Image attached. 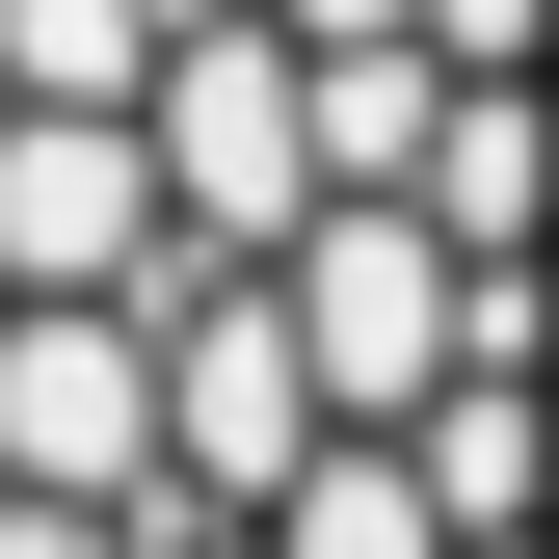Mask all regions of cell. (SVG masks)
Returning <instances> with one entry per match:
<instances>
[{
  "label": "cell",
  "mask_w": 559,
  "mask_h": 559,
  "mask_svg": "<svg viewBox=\"0 0 559 559\" xmlns=\"http://www.w3.org/2000/svg\"><path fill=\"white\" fill-rule=\"evenodd\" d=\"M294 346H320V427H427V400L479 373V240L427 214V187H346V214L294 240Z\"/></svg>",
  "instance_id": "1"
},
{
  "label": "cell",
  "mask_w": 559,
  "mask_h": 559,
  "mask_svg": "<svg viewBox=\"0 0 559 559\" xmlns=\"http://www.w3.org/2000/svg\"><path fill=\"white\" fill-rule=\"evenodd\" d=\"M0 479L27 507H160L187 479V373L133 294H0Z\"/></svg>",
  "instance_id": "2"
},
{
  "label": "cell",
  "mask_w": 559,
  "mask_h": 559,
  "mask_svg": "<svg viewBox=\"0 0 559 559\" xmlns=\"http://www.w3.org/2000/svg\"><path fill=\"white\" fill-rule=\"evenodd\" d=\"M160 107H0V294H160Z\"/></svg>",
  "instance_id": "3"
},
{
  "label": "cell",
  "mask_w": 559,
  "mask_h": 559,
  "mask_svg": "<svg viewBox=\"0 0 559 559\" xmlns=\"http://www.w3.org/2000/svg\"><path fill=\"white\" fill-rule=\"evenodd\" d=\"M266 559H453V507H427V427H320V479L266 507Z\"/></svg>",
  "instance_id": "4"
},
{
  "label": "cell",
  "mask_w": 559,
  "mask_h": 559,
  "mask_svg": "<svg viewBox=\"0 0 559 559\" xmlns=\"http://www.w3.org/2000/svg\"><path fill=\"white\" fill-rule=\"evenodd\" d=\"M187 0H0V107H160Z\"/></svg>",
  "instance_id": "5"
},
{
  "label": "cell",
  "mask_w": 559,
  "mask_h": 559,
  "mask_svg": "<svg viewBox=\"0 0 559 559\" xmlns=\"http://www.w3.org/2000/svg\"><path fill=\"white\" fill-rule=\"evenodd\" d=\"M427 53L453 81H559V0H427Z\"/></svg>",
  "instance_id": "6"
},
{
  "label": "cell",
  "mask_w": 559,
  "mask_h": 559,
  "mask_svg": "<svg viewBox=\"0 0 559 559\" xmlns=\"http://www.w3.org/2000/svg\"><path fill=\"white\" fill-rule=\"evenodd\" d=\"M0 559H160L133 507H27V479H0Z\"/></svg>",
  "instance_id": "7"
},
{
  "label": "cell",
  "mask_w": 559,
  "mask_h": 559,
  "mask_svg": "<svg viewBox=\"0 0 559 559\" xmlns=\"http://www.w3.org/2000/svg\"><path fill=\"white\" fill-rule=\"evenodd\" d=\"M479 559H559V533H479Z\"/></svg>",
  "instance_id": "8"
}]
</instances>
